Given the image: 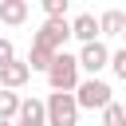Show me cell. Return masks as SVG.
Returning a JSON list of instances; mask_svg holds the SVG:
<instances>
[{
	"mask_svg": "<svg viewBox=\"0 0 126 126\" xmlns=\"http://www.w3.org/2000/svg\"><path fill=\"white\" fill-rule=\"evenodd\" d=\"M43 75H47L51 91H59V94H75V87H79V79H83V75H79V63H75L71 51H59Z\"/></svg>",
	"mask_w": 126,
	"mask_h": 126,
	"instance_id": "cell-1",
	"label": "cell"
},
{
	"mask_svg": "<svg viewBox=\"0 0 126 126\" xmlns=\"http://www.w3.org/2000/svg\"><path fill=\"white\" fill-rule=\"evenodd\" d=\"M43 118H47V126H79L75 94H59V91H51V94L43 98Z\"/></svg>",
	"mask_w": 126,
	"mask_h": 126,
	"instance_id": "cell-2",
	"label": "cell"
},
{
	"mask_svg": "<svg viewBox=\"0 0 126 126\" xmlns=\"http://www.w3.org/2000/svg\"><path fill=\"white\" fill-rule=\"evenodd\" d=\"M114 98H110V87L102 79H79L75 87V106L79 110H106Z\"/></svg>",
	"mask_w": 126,
	"mask_h": 126,
	"instance_id": "cell-3",
	"label": "cell"
},
{
	"mask_svg": "<svg viewBox=\"0 0 126 126\" xmlns=\"http://www.w3.org/2000/svg\"><path fill=\"white\" fill-rule=\"evenodd\" d=\"M75 63H79V75L87 71V79H98V71L110 63V47H106L102 39H94V43H83V51L75 55Z\"/></svg>",
	"mask_w": 126,
	"mask_h": 126,
	"instance_id": "cell-4",
	"label": "cell"
},
{
	"mask_svg": "<svg viewBox=\"0 0 126 126\" xmlns=\"http://www.w3.org/2000/svg\"><path fill=\"white\" fill-rule=\"evenodd\" d=\"M67 39H71V24H67V20H43V28L35 32L32 43H39V47H47V51H63Z\"/></svg>",
	"mask_w": 126,
	"mask_h": 126,
	"instance_id": "cell-5",
	"label": "cell"
},
{
	"mask_svg": "<svg viewBox=\"0 0 126 126\" xmlns=\"http://www.w3.org/2000/svg\"><path fill=\"white\" fill-rule=\"evenodd\" d=\"M71 24V35L79 39V43H94L98 39V16L94 12H79L75 20H67Z\"/></svg>",
	"mask_w": 126,
	"mask_h": 126,
	"instance_id": "cell-6",
	"label": "cell"
},
{
	"mask_svg": "<svg viewBox=\"0 0 126 126\" xmlns=\"http://www.w3.org/2000/svg\"><path fill=\"white\" fill-rule=\"evenodd\" d=\"M28 79H32V71L24 59H12L8 67H0V91H20Z\"/></svg>",
	"mask_w": 126,
	"mask_h": 126,
	"instance_id": "cell-7",
	"label": "cell"
},
{
	"mask_svg": "<svg viewBox=\"0 0 126 126\" xmlns=\"http://www.w3.org/2000/svg\"><path fill=\"white\" fill-rule=\"evenodd\" d=\"M16 126H47L43 118V98H20V114H16Z\"/></svg>",
	"mask_w": 126,
	"mask_h": 126,
	"instance_id": "cell-8",
	"label": "cell"
},
{
	"mask_svg": "<svg viewBox=\"0 0 126 126\" xmlns=\"http://www.w3.org/2000/svg\"><path fill=\"white\" fill-rule=\"evenodd\" d=\"M28 20V0H0V24L16 28Z\"/></svg>",
	"mask_w": 126,
	"mask_h": 126,
	"instance_id": "cell-9",
	"label": "cell"
},
{
	"mask_svg": "<svg viewBox=\"0 0 126 126\" xmlns=\"http://www.w3.org/2000/svg\"><path fill=\"white\" fill-rule=\"evenodd\" d=\"M122 28H126V12L110 8V12L98 16V35H122Z\"/></svg>",
	"mask_w": 126,
	"mask_h": 126,
	"instance_id": "cell-10",
	"label": "cell"
},
{
	"mask_svg": "<svg viewBox=\"0 0 126 126\" xmlns=\"http://www.w3.org/2000/svg\"><path fill=\"white\" fill-rule=\"evenodd\" d=\"M59 51H47V47H39V43H32V51H28V71H47L51 67V59H55Z\"/></svg>",
	"mask_w": 126,
	"mask_h": 126,
	"instance_id": "cell-11",
	"label": "cell"
},
{
	"mask_svg": "<svg viewBox=\"0 0 126 126\" xmlns=\"http://www.w3.org/2000/svg\"><path fill=\"white\" fill-rule=\"evenodd\" d=\"M16 114H20V94L0 91V122H16Z\"/></svg>",
	"mask_w": 126,
	"mask_h": 126,
	"instance_id": "cell-12",
	"label": "cell"
},
{
	"mask_svg": "<svg viewBox=\"0 0 126 126\" xmlns=\"http://www.w3.org/2000/svg\"><path fill=\"white\" fill-rule=\"evenodd\" d=\"M102 126H126V106L122 102H110L102 110Z\"/></svg>",
	"mask_w": 126,
	"mask_h": 126,
	"instance_id": "cell-13",
	"label": "cell"
},
{
	"mask_svg": "<svg viewBox=\"0 0 126 126\" xmlns=\"http://www.w3.org/2000/svg\"><path fill=\"white\" fill-rule=\"evenodd\" d=\"M67 0H43V12H47V20H67Z\"/></svg>",
	"mask_w": 126,
	"mask_h": 126,
	"instance_id": "cell-14",
	"label": "cell"
},
{
	"mask_svg": "<svg viewBox=\"0 0 126 126\" xmlns=\"http://www.w3.org/2000/svg\"><path fill=\"white\" fill-rule=\"evenodd\" d=\"M122 83H126V47H118V51H110V63H106Z\"/></svg>",
	"mask_w": 126,
	"mask_h": 126,
	"instance_id": "cell-15",
	"label": "cell"
},
{
	"mask_svg": "<svg viewBox=\"0 0 126 126\" xmlns=\"http://www.w3.org/2000/svg\"><path fill=\"white\" fill-rule=\"evenodd\" d=\"M12 59H16V47H12V39H8V35H0V67H8Z\"/></svg>",
	"mask_w": 126,
	"mask_h": 126,
	"instance_id": "cell-16",
	"label": "cell"
},
{
	"mask_svg": "<svg viewBox=\"0 0 126 126\" xmlns=\"http://www.w3.org/2000/svg\"><path fill=\"white\" fill-rule=\"evenodd\" d=\"M0 126H16V122H0Z\"/></svg>",
	"mask_w": 126,
	"mask_h": 126,
	"instance_id": "cell-17",
	"label": "cell"
},
{
	"mask_svg": "<svg viewBox=\"0 0 126 126\" xmlns=\"http://www.w3.org/2000/svg\"><path fill=\"white\" fill-rule=\"evenodd\" d=\"M122 39H126V28H122Z\"/></svg>",
	"mask_w": 126,
	"mask_h": 126,
	"instance_id": "cell-18",
	"label": "cell"
}]
</instances>
